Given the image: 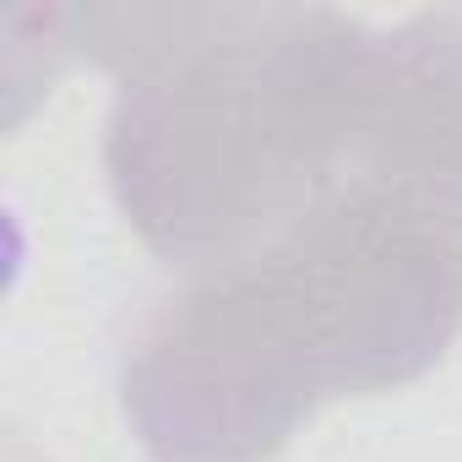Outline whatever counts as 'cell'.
<instances>
[{"label":"cell","mask_w":462,"mask_h":462,"mask_svg":"<svg viewBox=\"0 0 462 462\" xmlns=\"http://www.w3.org/2000/svg\"><path fill=\"white\" fill-rule=\"evenodd\" d=\"M462 332V207L354 180L131 332L120 413L152 462H267L327 402L419 381Z\"/></svg>","instance_id":"obj_1"},{"label":"cell","mask_w":462,"mask_h":462,"mask_svg":"<svg viewBox=\"0 0 462 462\" xmlns=\"http://www.w3.org/2000/svg\"><path fill=\"white\" fill-rule=\"evenodd\" d=\"M50 55L115 77L104 174L142 245L196 278L375 180L386 28L327 6H71Z\"/></svg>","instance_id":"obj_2"}]
</instances>
